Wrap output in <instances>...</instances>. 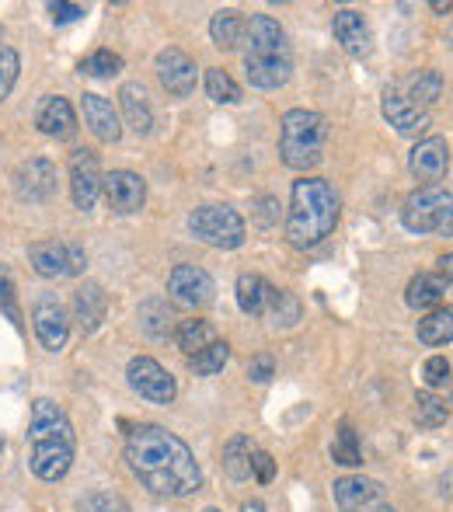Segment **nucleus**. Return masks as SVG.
I'll list each match as a JSON object with an SVG mask.
<instances>
[{
  "label": "nucleus",
  "mask_w": 453,
  "mask_h": 512,
  "mask_svg": "<svg viewBox=\"0 0 453 512\" xmlns=\"http://www.w3.org/2000/svg\"><path fill=\"white\" fill-rule=\"evenodd\" d=\"M35 126L39 133L53 136V140H70L77 133V115H74V105L60 95H49L46 102L39 105V115H35Z\"/></svg>",
  "instance_id": "412c9836"
},
{
  "label": "nucleus",
  "mask_w": 453,
  "mask_h": 512,
  "mask_svg": "<svg viewBox=\"0 0 453 512\" xmlns=\"http://www.w3.org/2000/svg\"><path fill=\"white\" fill-rule=\"evenodd\" d=\"M32 328H35V335H39L42 349L60 352L63 345H67V338H70V317H67V310H63L60 300H56V297H39V300H35Z\"/></svg>",
  "instance_id": "2eb2a0df"
},
{
  "label": "nucleus",
  "mask_w": 453,
  "mask_h": 512,
  "mask_svg": "<svg viewBox=\"0 0 453 512\" xmlns=\"http://www.w3.org/2000/svg\"><path fill=\"white\" fill-rule=\"evenodd\" d=\"M210 39L217 49H237V42L244 39V21L241 14L234 11V7H224V11H217L210 18Z\"/></svg>",
  "instance_id": "cd10ccee"
},
{
  "label": "nucleus",
  "mask_w": 453,
  "mask_h": 512,
  "mask_svg": "<svg viewBox=\"0 0 453 512\" xmlns=\"http://www.w3.org/2000/svg\"><path fill=\"white\" fill-rule=\"evenodd\" d=\"M332 32H335V42H339V46H342L349 56H356V60H363V56H370V53H373L370 25H366L363 14L352 11V7H342V11H335Z\"/></svg>",
  "instance_id": "a211bd4d"
},
{
  "label": "nucleus",
  "mask_w": 453,
  "mask_h": 512,
  "mask_svg": "<svg viewBox=\"0 0 453 512\" xmlns=\"http://www.w3.org/2000/svg\"><path fill=\"white\" fill-rule=\"evenodd\" d=\"M443 297H447V283H443V276H436V272H419V276H412V283H408V290H405V304L412 310H436V307H443Z\"/></svg>",
  "instance_id": "b1692460"
},
{
  "label": "nucleus",
  "mask_w": 453,
  "mask_h": 512,
  "mask_svg": "<svg viewBox=\"0 0 453 512\" xmlns=\"http://www.w3.org/2000/svg\"><path fill=\"white\" fill-rule=\"evenodd\" d=\"M380 112H384V119L394 126V133L408 136V140H412V136H422L429 126V112H419V108L401 95L398 84L384 88V95H380Z\"/></svg>",
  "instance_id": "dca6fc26"
},
{
  "label": "nucleus",
  "mask_w": 453,
  "mask_h": 512,
  "mask_svg": "<svg viewBox=\"0 0 453 512\" xmlns=\"http://www.w3.org/2000/svg\"><path fill=\"white\" fill-rule=\"evenodd\" d=\"M11 185L21 203H49L56 196V164L46 157H28L14 168Z\"/></svg>",
  "instance_id": "9b49d317"
},
{
  "label": "nucleus",
  "mask_w": 453,
  "mask_h": 512,
  "mask_svg": "<svg viewBox=\"0 0 453 512\" xmlns=\"http://www.w3.org/2000/svg\"><path fill=\"white\" fill-rule=\"evenodd\" d=\"M265 314L272 317L276 328H293V324L300 321V314H304V307H300V300L293 297L290 290H272L269 310H265Z\"/></svg>",
  "instance_id": "72a5a7b5"
},
{
  "label": "nucleus",
  "mask_w": 453,
  "mask_h": 512,
  "mask_svg": "<svg viewBox=\"0 0 453 512\" xmlns=\"http://www.w3.org/2000/svg\"><path fill=\"white\" fill-rule=\"evenodd\" d=\"M18 70H21V56L14 53L11 46H4V42H0V102L11 95L14 81H18Z\"/></svg>",
  "instance_id": "ea45409f"
},
{
  "label": "nucleus",
  "mask_w": 453,
  "mask_h": 512,
  "mask_svg": "<svg viewBox=\"0 0 453 512\" xmlns=\"http://www.w3.org/2000/svg\"><path fill=\"white\" fill-rule=\"evenodd\" d=\"M328 143V122L321 112L311 108H290L279 122V157L286 168L311 171L325 161Z\"/></svg>",
  "instance_id": "39448f33"
},
{
  "label": "nucleus",
  "mask_w": 453,
  "mask_h": 512,
  "mask_svg": "<svg viewBox=\"0 0 453 512\" xmlns=\"http://www.w3.org/2000/svg\"><path fill=\"white\" fill-rule=\"evenodd\" d=\"M126 380L143 401H150V405H171V401H175V394H178L175 377H171V373L150 356L129 359Z\"/></svg>",
  "instance_id": "1a4fd4ad"
},
{
  "label": "nucleus",
  "mask_w": 453,
  "mask_h": 512,
  "mask_svg": "<svg viewBox=\"0 0 453 512\" xmlns=\"http://www.w3.org/2000/svg\"><path fill=\"white\" fill-rule=\"evenodd\" d=\"M244 70L258 91H276L293 77V49L286 28L272 14H251L244 25Z\"/></svg>",
  "instance_id": "20e7f679"
},
{
  "label": "nucleus",
  "mask_w": 453,
  "mask_h": 512,
  "mask_svg": "<svg viewBox=\"0 0 453 512\" xmlns=\"http://www.w3.org/2000/svg\"><path fill=\"white\" fill-rule=\"evenodd\" d=\"M335 506L339 512H363L366 506L384 499V485L373 478H363V474H352V478H339L332 485Z\"/></svg>",
  "instance_id": "6ab92c4d"
},
{
  "label": "nucleus",
  "mask_w": 453,
  "mask_h": 512,
  "mask_svg": "<svg viewBox=\"0 0 453 512\" xmlns=\"http://www.w3.org/2000/svg\"><path fill=\"white\" fill-rule=\"evenodd\" d=\"M422 380H426V387H443L450 380V359L447 356H429L426 366H422Z\"/></svg>",
  "instance_id": "a19ab883"
},
{
  "label": "nucleus",
  "mask_w": 453,
  "mask_h": 512,
  "mask_svg": "<svg viewBox=\"0 0 453 512\" xmlns=\"http://www.w3.org/2000/svg\"><path fill=\"white\" fill-rule=\"evenodd\" d=\"M77 512H133V506L119 492H88L77 499Z\"/></svg>",
  "instance_id": "58836bf2"
},
{
  "label": "nucleus",
  "mask_w": 453,
  "mask_h": 512,
  "mask_svg": "<svg viewBox=\"0 0 453 512\" xmlns=\"http://www.w3.org/2000/svg\"><path fill=\"white\" fill-rule=\"evenodd\" d=\"M189 230L199 237L203 244L220 251H234L244 244L248 237V227H244L241 213L230 206H199L189 213Z\"/></svg>",
  "instance_id": "0eeeda50"
},
{
  "label": "nucleus",
  "mask_w": 453,
  "mask_h": 512,
  "mask_svg": "<svg viewBox=\"0 0 453 512\" xmlns=\"http://www.w3.org/2000/svg\"><path fill=\"white\" fill-rule=\"evenodd\" d=\"M175 342H178V349L196 356V352H203L206 345L217 342V328H213L210 321H203V317H189V321H178Z\"/></svg>",
  "instance_id": "bb28decb"
},
{
  "label": "nucleus",
  "mask_w": 453,
  "mask_h": 512,
  "mask_svg": "<svg viewBox=\"0 0 453 512\" xmlns=\"http://www.w3.org/2000/svg\"><path fill=\"white\" fill-rule=\"evenodd\" d=\"M436 265H440V276H443V283H447L450 290H453V255H443Z\"/></svg>",
  "instance_id": "49530a36"
},
{
  "label": "nucleus",
  "mask_w": 453,
  "mask_h": 512,
  "mask_svg": "<svg viewBox=\"0 0 453 512\" xmlns=\"http://www.w3.org/2000/svg\"><path fill=\"white\" fill-rule=\"evenodd\" d=\"M119 105H122V115H126V126L133 133L147 136L150 126H154V108H150V98H147V88L140 81H129L119 88Z\"/></svg>",
  "instance_id": "4be33fe9"
},
{
  "label": "nucleus",
  "mask_w": 453,
  "mask_h": 512,
  "mask_svg": "<svg viewBox=\"0 0 453 512\" xmlns=\"http://www.w3.org/2000/svg\"><path fill=\"white\" fill-rule=\"evenodd\" d=\"M234 290H237V307H241L248 317H262L265 310H269L272 286L265 283L262 276H255V272H244V276H237Z\"/></svg>",
  "instance_id": "393cba45"
},
{
  "label": "nucleus",
  "mask_w": 453,
  "mask_h": 512,
  "mask_svg": "<svg viewBox=\"0 0 453 512\" xmlns=\"http://www.w3.org/2000/svg\"><path fill=\"white\" fill-rule=\"evenodd\" d=\"M126 467L157 499H189L203 488L196 453L164 425H136L126 439Z\"/></svg>",
  "instance_id": "f257e3e1"
},
{
  "label": "nucleus",
  "mask_w": 453,
  "mask_h": 512,
  "mask_svg": "<svg viewBox=\"0 0 453 512\" xmlns=\"http://www.w3.org/2000/svg\"><path fill=\"white\" fill-rule=\"evenodd\" d=\"M412 418H415V425H419V429H440V425L450 418V408H447V401H443V398L422 391L419 398H415Z\"/></svg>",
  "instance_id": "473e14b6"
},
{
  "label": "nucleus",
  "mask_w": 453,
  "mask_h": 512,
  "mask_svg": "<svg viewBox=\"0 0 453 512\" xmlns=\"http://www.w3.org/2000/svg\"><path fill=\"white\" fill-rule=\"evenodd\" d=\"M419 342L422 345H447L453 342V307H436L419 321Z\"/></svg>",
  "instance_id": "c756f323"
},
{
  "label": "nucleus",
  "mask_w": 453,
  "mask_h": 512,
  "mask_svg": "<svg viewBox=\"0 0 453 512\" xmlns=\"http://www.w3.org/2000/svg\"><path fill=\"white\" fill-rule=\"evenodd\" d=\"M67 171H70V196H74V206L81 209V213H91L105 185L98 154L95 150H74Z\"/></svg>",
  "instance_id": "f8f14e48"
},
{
  "label": "nucleus",
  "mask_w": 453,
  "mask_h": 512,
  "mask_svg": "<svg viewBox=\"0 0 453 512\" xmlns=\"http://www.w3.org/2000/svg\"><path fill=\"white\" fill-rule=\"evenodd\" d=\"M122 70V56L112 49H95L88 60H81V74L84 77H98V81H109Z\"/></svg>",
  "instance_id": "e433bc0d"
},
{
  "label": "nucleus",
  "mask_w": 453,
  "mask_h": 512,
  "mask_svg": "<svg viewBox=\"0 0 453 512\" xmlns=\"http://www.w3.org/2000/svg\"><path fill=\"white\" fill-rule=\"evenodd\" d=\"M251 453H255V446H251L248 436H234L224 446V471H227L230 481H248L251 478Z\"/></svg>",
  "instance_id": "7c9ffc66"
},
{
  "label": "nucleus",
  "mask_w": 453,
  "mask_h": 512,
  "mask_svg": "<svg viewBox=\"0 0 453 512\" xmlns=\"http://www.w3.org/2000/svg\"><path fill=\"white\" fill-rule=\"evenodd\" d=\"M377 512H398V509H391V506H384V509H377Z\"/></svg>",
  "instance_id": "8fccbe9b"
},
{
  "label": "nucleus",
  "mask_w": 453,
  "mask_h": 512,
  "mask_svg": "<svg viewBox=\"0 0 453 512\" xmlns=\"http://www.w3.org/2000/svg\"><path fill=\"white\" fill-rule=\"evenodd\" d=\"M28 464H32L35 478L42 481H63L74 467L77 436L70 425L67 411L56 405L53 398H35L32 418H28Z\"/></svg>",
  "instance_id": "f03ea898"
},
{
  "label": "nucleus",
  "mask_w": 453,
  "mask_h": 512,
  "mask_svg": "<svg viewBox=\"0 0 453 512\" xmlns=\"http://www.w3.org/2000/svg\"><path fill=\"white\" fill-rule=\"evenodd\" d=\"M251 474H255L262 485H269V481L276 478V460H272V453H265V450L251 453Z\"/></svg>",
  "instance_id": "37998d69"
},
{
  "label": "nucleus",
  "mask_w": 453,
  "mask_h": 512,
  "mask_svg": "<svg viewBox=\"0 0 453 512\" xmlns=\"http://www.w3.org/2000/svg\"><path fill=\"white\" fill-rule=\"evenodd\" d=\"M49 14H53V21H77V18H84V7L81 4H49Z\"/></svg>",
  "instance_id": "c03bdc74"
},
{
  "label": "nucleus",
  "mask_w": 453,
  "mask_h": 512,
  "mask_svg": "<svg viewBox=\"0 0 453 512\" xmlns=\"http://www.w3.org/2000/svg\"><path fill=\"white\" fill-rule=\"evenodd\" d=\"M157 81L161 88L168 91L171 98H189L196 91V81H199V70H196V60L182 49L168 46L157 53Z\"/></svg>",
  "instance_id": "ddd939ff"
},
{
  "label": "nucleus",
  "mask_w": 453,
  "mask_h": 512,
  "mask_svg": "<svg viewBox=\"0 0 453 512\" xmlns=\"http://www.w3.org/2000/svg\"><path fill=\"white\" fill-rule=\"evenodd\" d=\"M241 512H265V506H262V502H258V499H251V502H244Z\"/></svg>",
  "instance_id": "09e8293b"
},
{
  "label": "nucleus",
  "mask_w": 453,
  "mask_h": 512,
  "mask_svg": "<svg viewBox=\"0 0 453 512\" xmlns=\"http://www.w3.org/2000/svg\"><path fill=\"white\" fill-rule=\"evenodd\" d=\"M206 512H220V509H206Z\"/></svg>",
  "instance_id": "603ef678"
},
{
  "label": "nucleus",
  "mask_w": 453,
  "mask_h": 512,
  "mask_svg": "<svg viewBox=\"0 0 453 512\" xmlns=\"http://www.w3.org/2000/svg\"><path fill=\"white\" fill-rule=\"evenodd\" d=\"M109 310V297L98 283H81L74 290V321L81 324V331H98Z\"/></svg>",
  "instance_id": "5701e85b"
},
{
  "label": "nucleus",
  "mask_w": 453,
  "mask_h": 512,
  "mask_svg": "<svg viewBox=\"0 0 453 512\" xmlns=\"http://www.w3.org/2000/svg\"><path fill=\"white\" fill-rule=\"evenodd\" d=\"M168 297L189 310H203L217 300V283L199 265H175L168 276Z\"/></svg>",
  "instance_id": "9d476101"
},
{
  "label": "nucleus",
  "mask_w": 453,
  "mask_h": 512,
  "mask_svg": "<svg viewBox=\"0 0 453 512\" xmlns=\"http://www.w3.org/2000/svg\"><path fill=\"white\" fill-rule=\"evenodd\" d=\"M248 377L255 380V384H269V380L276 377V359H272L269 352L255 356V359L248 363Z\"/></svg>",
  "instance_id": "79ce46f5"
},
{
  "label": "nucleus",
  "mask_w": 453,
  "mask_h": 512,
  "mask_svg": "<svg viewBox=\"0 0 453 512\" xmlns=\"http://www.w3.org/2000/svg\"><path fill=\"white\" fill-rule=\"evenodd\" d=\"M440 91H443V74H440V70H433V67H426V70H419V74H412L405 98L419 108V112H429V105L440 98Z\"/></svg>",
  "instance_id": "c85d7f7f"
},
{
  "label": "nucleus",
  "mask_w": 453,
  "mask_h": 512,
  "mask_svg": "<svg viewBox=\"0 0 453 512\" xmlns=\"http://www.w3.org/2000/svg\"><path fill=\"white\" fill-rule=\"evenodd\" d=\"M28 262L42 279H70L84 272L88 251L77 241H39L28 248Z\"/></svg>",
  "instance_id": "6e6552de"
},
{
  "label": "nucleus",
  "mask_w": 453,
  "mask_h": 512,
  "mask_svg": "<svg viewBox=\"0 0 453 512\" xmlns=\"http://www.w3.org/2000/svg\"><path fill=\"white\" fill-rule=\"evenodd\" d=\"M140 328L147 331L150 338H168L175 335L178 321H175V310L168 307V300H143L140 304Z\"/></svg>",
  "instance_id": "a878e982"
},
{
  "label": "nucleus",
  "mask_w": 453,
  "mask_h": 512,
  "mask_svg": "<svg viewBox=\"0 0 453 512\" xmlns=\"http://www.w3.org/2000/svg\"><path fill=\"white\" fill-rule=\"evenodd\" d=\"M0 453H4V436H0Z\"/></svg>",
  "instance_id": "3c124183"
},
{
  "label": "nucleus",
  "mask_w": 453,
  "mask_h": 512,
  "mask_svg": "<svg viewBox=\"0 0 453 512\" xmlns=\"http://www.w3.org/2000/svg\"><path fill=\"white\" fill-rule=\"evenodd\" d=\"M102 192L109 199V206L122 216L136 213V209H143V203H147V182L136 171H112V175H105Z\"/></svg>",
  "instance_id": "f3484780"
},
{
  "label": "nucleus",
  "mask_w": 453,
  "mask_h": 512,
  "mask_svg": "<svg viewBox=\"0 0 453 512\" xmlns=\"http://www.w3.org/2000/svg\"><path fill=\"white\" fill-rule=\"evenodd\" d=\"M81 112H84V122H88V129L98 136V140H102V143H119V136H122L119 112L112 108L109 98L88 91V95L81 98Z\"/></svg>",
  "instance_id": "aec40b11"
},
{
  "label": "nucleus",
  "mask_w": 453,
  "mask_h": 512,
  "mask_svg": "<svg viewBox=\"0 0 453 512\" xmlns=\"http://www.w3.org/2000/svg\"><path fill=\"white\" fill-rule=\"evenodd\" d=\"M339 196L325 178H297L290 192V213H286V241L293 248H318L325 237L339 227Z\"/></svg>",
  "instance_id": "7ed1b4c3"
},
{
  "label": "nucleus",
  "mask_w": 453,
  "mask_h": 512,
  "mask_svg": "<svg viewBox=\"0 0 453 512\" xmlns=\"http://www.w3.org/2000/svg\"><path fill=\"white\" fill-rule=\"evenodd\" d=\"M262 213H258V223H262V227H272V223H276V213H269V209H276V203H272V199H262Z\"/></svg>",
  "instance_id": "a18cd8bd"
},
{
  "label": "nucleus",
  "mask_w": 453,
  "mask_h": 512,
  "mask_svg": "<svg viewBox=\"0 0 453 512\" xmlns=\"http://www.w3.org/2000/svg\"><path fill=\"white\" fill-rule=\"evenodd\" d=\"M401 223L412 234L453 237V189H447V185H419L401 206Z\"/></svg>",
  "instance_id": "423d86ee"
},
{
  "label": "nucleus",
  "mask_w": 453,
  "mask_h": 512,
  "mask_svg": "<svg viewBox=\"0 0 453 512\" xmlns=\"http://www.w3.org/2000/svg\"><path fill=\"white\" fill-rule=\"evenodd\" d=\"M227 359H230V345L224 342V338H217V342L206 345L203 352L189 356V370L196 373V377H217V373L227 366Z\"/></svg>",
  "instance_id": "2f4dec72"
},
{
  "label": "nucleus",
  "mask_w": 453,
  "mask_h": 512,
  "mask_svg": "<svg viewBox=\"0 0 453 512\" xmlns=\"http://www.w3.org/2000/svg\"><path fill=\"white\" fill-rule=\"evenodd\" d=\"M206 95L220 105H237L241 102V84H237L224 67H210L206 70Z\"/></svg>",
  "instance_id": "f704fd0d"
},
{
  "label": "nucleus",
  "mask_w": 453,
  "mask_h": 512,
  "mask_svg": "<svg viewBox=\"0 0 453 512\" xmlns=\"http://www.w3.org/2000/svg\"><path fill=\"white\" fill-rule=\"evenodd\" d=\"M332 460H335V464H342V467H359V464H363L359 436H356V429H352L349 422H342L339 436H335V443H332Z\"/></svg>",
  "instance_id": "c9c22d12"
},
{
  "label": "nucleus",
  "mask_w": 453,
  "mask_h": 512,
  "mask_svg": "<svg viewBox=\"0 0 453 512\" xmlns=\"http://www.w3.org/2000/svg\"><path fill=\"white\" fill-rule=\"evenodd\" d=\"M447 168H450V147L443 136H426L408 154V171L415 175V182L440 185L447 178Z\"/></svg>",
  "instance_id": "4468645a"
},
{
  "label": "nucleus",
  "mask_w": 453,
  "mask_h": 512,
  "mask_svg": "<svg viewBox=\"0 0 453 512\" xmlns=\"http://www.w3.org/2000/svg\"><path fill=\"white\" fill-rule=\"evenodd\" d=\"M0 310H4V317L14 328H25V314H21L18 293H14V279L7 265H0Z\"/></svg>",
  "instance_id": "4c0bfd02"
},
{
  "label": "nucleus",
  "mask_w": 453,
  "mask_h": 512,
  "mask_svg": "<svg viewBox=\"0 0 453 512\" xmlns=\"http://www.w3.org/2000/svg\"><path fill=\"white\" fill-rule=\"evenodd\" d=\"M433 11H436V14H450V11H453V4H450V0H433Z\"/></svg>",
  "instance_id": "de8ad7c7"
}]
</instances>
